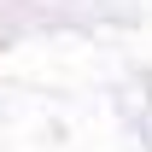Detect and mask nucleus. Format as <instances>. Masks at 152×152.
<instances>
[]
</instances>
